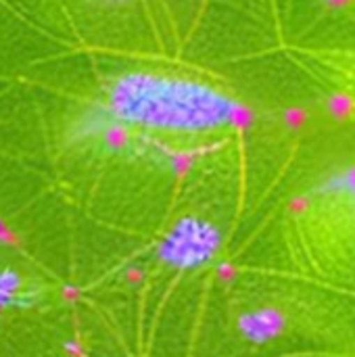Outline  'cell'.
I'll use <instances>...</instances> for the list:
<instances>
[{
  "instance_id": "2",
  "label": "cell",
  "mask_w": 355,
  "mask_h": 357,
  "mask_svg": "<svg viewBox=\"0 0 355 357\" xmlns=\"http://www.w3.org/2000/svg\"><path fill=\"white\" fill-rule=\"evenodd\" d=\"M222 247V232L203 218H182L163 236L157 257L176 272H195L209 266Z\"/></svg>"
},
{
  "instance_id": "4",
  "label": "cell",
  "mask_w": 355,
  "mask_h": 357,
  "mask_svg": "<svg viewBox=\"0 0 355 357\" xmlns=\"http://www.w3.org/2000/svg\"><path fill=\"white\" fill-rule=\"evenodd\" d=\"M21 278L15 272L8 270H0V307L15 303L21 297Z\"/></svg>"
},
{
  "instance_id": "1",
  "label": "cell",
  "mask_w": 355,
  "mask_h": 357,
  "mask_svg": "<svg viewBox=\"0 0 355 357\" xmlns=\"http://www.w3.org/2000/svg\"><path fill=\"white\" fill-rule=\"evenodd\" d=\"M109 105L113 113L128 121H180L184 126L220 123L228 115V102L207 90L130 75L119 79Z\"/></svg>"
},
{
  "instance_id": "3",
  "label": "cell",
  "mask_w": 355,
  "mask_h": 357,
  "mask_svg": "<svg viewBox=\"0 0 355 357\" xmlns=\"http://www.w3.org/2000/svg\"><path fill=\"white\" fill-rule=\"evenodd\" d=\"M285 316L270 305L249 307L239 314L236 328L241 337L251 345H268L285 333Z\"/></svg>"
}]
</instances>
